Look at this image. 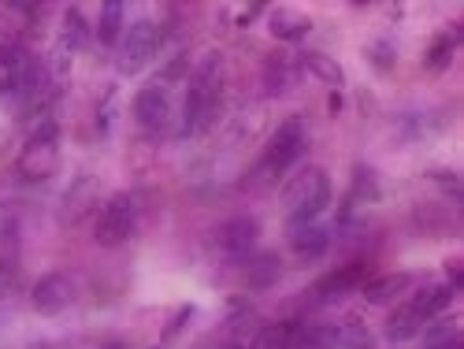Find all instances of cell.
I'll use <instances>...</instances> for the list:
<instances>
[{
  "label": "cell",
  "instance_id": "cell-1",
  "mask_svg": "<svg viewBox=\"0 0 464 349\" xmlns=\"http://www.w3.org/2000/svg\"><path fill=\"white\" fill-rule=\"evenodd\" d=\"M219 97H223V56L208 53L198 67L189 71V86H186V101H182V123L179 134L193 138L201 134L219 111Z\"/></svg>",
  "mask_w": 464,
  "mask_h": 349
},
{
  "label": "cell",
  "instance_id": "cell-2",
  "mask_svg": "<svg viewBox=\"0 0 464 349\" xmlns=\"http://www.w3.org/2000/svg\"><path fill=\"white\" fill-rule=\"evenodd\" d=\"M331 208V179L324 168H301L286 186H283V219L286 230L301 223H316Z\"/></svg>",
  "mask_w": 464,
  "mask_h": 349
},
{
  "label": "cell",
  "instance_id": "cell-3",
  "mask_svg": "<svg viewBox=\"0 0 464 349\" xmlns=\"http://www.w3.org/2000/svg\"><path fill=\"white\" fill-rule=\"evenodd\" d=\"M308 145V131H304V120L301 115H290V120L279 123V131L267 138L264 152H260V160L249 175L253 186H272L276 179H283L297 160H301V152Z\"/></svg>",
  "mask_w": 464,
  "mask_h": 349
},
{
  "label": "cell",
  "instance_id": "cell-4",
  "mask_svg": "<svg viewBox=\"0 0 464 349\" xmlns=\"http://www.w3.org/2000/svg\"><path fill=\"white\" fill-rule=\"evenodd\" d=\"M60 168V123L53 115H42L26 138V145L19 149V160H15V175L23 182H45L53 179Z\"/></svg>",
  "mask_w": 464,
  "mask_h": 349
},
{
  "label": "cell",
  "instance_id": "cell-5",
  "mask_svg": "<svg viewBox=\"0 0 464 349\" xmlns=\"http://www.w3.org/2000/svg\"><path fill=\"white\" fill-rule=\"evenodd\" d=\"M134 227H138V198L127 189H120L101 205L97 223H93V242L104 246V249H115L134 235Z\"/></svg>",
  "mask_w": 464,
  "mask_h": 349
},
{
  "label": "cell",
  "instance_id": "cell-6",
  "mask_svg": "<svg viewBox=\"0 0 464 349\" xmlns=\"http://www.w3.org/2000/svg\"><path fill=\"white\" fill-rule=\"evenodd\" d=\"M45 79V67L37 63L19 42H0V93L26 97Z\"/></svg>",
  "mask_w": 464,
  "mask_h": 349
},
{
  "label": "cell",
  "instance_id": "cell-7",
  "mask_svg": "<svg viewBox=\"0 0 464 349\" xmlns=\"http://www.w3.org/2000/svg\"><path fill=\"white\" fill-rule=\"evenodd\" d=\"M160 42H164V34H160V26L152 23V19L130 23L127 34H123V42H120V53H115V67H120V74H138V71H145L149 60L157 56Z\"/></svg>",
  "mask_w": 464,
  "mask_h": 349
},
{
  "label": "cell",
  "instance_id": "cell-8",
  "mask_svg": "<svg viewBox=\"0 0 464 349\" xmlns=\"http://www.w3.org/2000/svg\"><path fill=\"white\" fill-rule=\"evenodd\" d=\"M74 297H79V290H74V279L63 276V271H49V276H42V279L34 283V290H30V305L42 316L67 313V308L74 305Z\"/></svg>",
  "mask_w": 464,
  "mask_h": 349
},
{
  "label": "cell",
  "instance_id": "cell-9",
  "mask_svg": "<svg viewBox=\"0 0 464 349\" xmlns=\"http://www.w3.org/2000/svg\"><path fill=\"white\" fill-rule=\"evenodd\" d=\"M101 201V182L93 175H79L67 189H63V198H60V223L63 227H74V223H82L93 205Z\"/></svg>",
  "mask_w": 464,
  "mask_h": 349
},
{
  "label": "cell",
  "instance_id": "cell-10",
  "mask_svg": "<svg viewBox=\"0 0 464 349\" xmlns=\"http://www.w3.org/2000/svg\"><path fill=\"white\" fill-rule=\"evenodd\" d=\"M168 111H171V104H168V86L149 82V86L138 90V97H134V120H138V127H141L145 134H160V131L168 127Z\"/></svg>",
  "mask_w": 464,
  "mask_h": 349
},
{
  "label": "cell",
  "instance_id": "cell-11",
  "mask_svg": "<svg viewBox=\"0 0 464 349\" xmlns=\"http://www.w3.org/2000/svg\"><path fill=\"white\" fill-rule=\"evenodd\" d=\"M256 235H260V223L253 216H235V219H227L219 227V235H216V246L227 253V257H249V249L256 246Z\"/></svg>",
  "mask_w": 464,
  "mask_h": 349
},
{
  "label": "cell",
  "instance_id": "cell-12",
  "mask_svg": "<svg viewBox=\"0 0 464 349\" xmlns=\"http://www.w3.org/2000/svg\"><path fill=\"white\" fill-rule=\"evenodd\" d=\"M453 286L450 283H431V286H420V290H412V297L405 301L412 313L423 320V324H431V320H439L446 308L453 305Z\"/></svg>",
  "mask_w": 464,
  "mask_h": 349
},
{
  "label": "cell",
  "instance_id": "cell-13",
  "mask_svg": "<svg viewBox=\"0 0 464 349\" xmlns=\"http://www.w3.org/2000/svg\"><path fill=\"white\" fill-rule=\"evenodd\" d=\"M368 264L364 260H357V264H345V267H338V271H331L327 279H320V301H338V297H345V294H353V290H361L364 283H368Z\"/></svg>",
  "mask_w": 464,
  "mask_h": 349
},
{
  "label": "cell",
  "instance_id": "cell-14",
  "mask_svg": "<svg viewBox=\"0 0 464 349\" xmlns=\"http://www.w3.org/2000/svg\"><path fill=\"white\" fill-rule=\"evenodd\" d=\"M331 246V230L316 219V223H301V227H290V249L297 260H320Z\"/></svg>",
  "mask_w": 464,
  "mask_h": 349
},
{
  "label": "cell",
  "instance_id": "cell-15",
  "mask_svg": "<svg viewBox=\"0 0 464 349\" xmlns=\"http://www.w3.org/2000/svg\"><path fill=\"white\" fill-rule=\"evenodd\" d=\"M297 82V60L290 53H272L264 63V93L267 97H283Z\"/></svg>",
  "mask_w": 464,
  "mask_h": 349
},
{
  "label": "cell",
  "instance_id": "cell-16",
  "mask_svg": "<svg viewBox=\"0 0 464 349\" xmlns=\"http://www.w3.org/2000/svg\"><path fill=\"white\" fill-rule=\"evenodd\" d=\"M297 334H301V324L294 320H279V324H267L253 334L249 349H294L297 345Z\"/></svg>",
  "mask_w": 464,
  "mask_h": 349
},
{
  "label": "cell",
  "instance_id": "cell-17",
  "mask_svg": "<svg viewBox=\"0 0 464 349\" xmlns=\"http://www.w3.org/2000/svg\"><path fill=\"white\" fill-rule=\"evenodd\" d=\"M123 26H127V5L123 0H108V5H101V15H97V42L101 45L120 42Z\"/></svg>",
  "mask_w": 464,
  "mask_h": 349
},
{
  "label": "cell",
  "instance_id": "cell-18",
  "mask_svg": "<svg viewBox=\"0 0 464 349\" xmlns=\"http://www.w3.org/2000/svg\"><path fill=\"white\" fill-rule=\"evenodd\" d=\"M267 30H272L276 42H301V37L313 30V19L301 15V12L279 8V12H272V19H267Z\"/></svg>",
  "mask_w": 464,
  "mask_h": 349
},
{
  "label": "cell",
  "instance_id": "cell-19",
  "mask_svg": "<svg viewBox=\"0 0 464 349\" xmlns=\"http://www.w3.org/2000/svg\"><path fill=\"white\" fill-rule=\"evenodd\" d=\"M409 286H412V276H405V271H398V276H382V279L364 283L361 290H364V297H368L372 305H391V301H398V297H401Z\"/></svg>",
  "mask_w": 464,
  "mask_h": 349
},
{
  "label": "cell",
  "instance_id": "cell-20",
  "mask_svg": "<svg viewBox=\"0 0 464 349\" xmlns=\"http://www.w3.org/2000/svg\"><path fill=\"white\" fill-rule=\"evenodd\" d=\"M301 67L313 74L316 82H324V86H342V82H345L342 63H338L334 56H327V53H304V56H301Z\"/></svg>",
  "mask_w": 464,
  "mask_h": 349
},
{
  "label": "cell",
  "instance_id": "cell-21",
  "mask_svg": "<svg viewBox=\"0 0 464 349\" xmlns=\"http://www.w3.org/2000/svg\"><path fill=\"white\" fill-rule=\"evenodd\" d=\"M334 349H375V334L368 331L364 320L350 316L342 327H334Z\"/></svg>",
  "mask_w": 464,
  "mask_h": 349
},
{
  "label": "cell",
  "instance_id": "cell-22",
  "mask_svg": "<svg viewBox=\"0 0 464 349\" xmlns=\"http://www.w3.org/2000/svg\"><path fill=\"white\" fill-rule=\"evenodd\" d=\"M423 327H428V324H423L409 305H401L398 313H394L391 320H386V338H391V342H409V338H416Z\"/></svg>",
  "mask_w": 464,
  "mask_h": 349
},
{
  "label": "cell",
  "instance_id": "cell-23",
  "mask_svg": "<svg viewBox=\"0 0 464 349\" xmlns=\"http://www.w3.org/2000/svg\"><path fill=\"white\" fill-rule=\"evenodd\" d=\"M60 37H63V42H67V45H71L74 53H82V45H86V37H90V26H86V15H82V8H67Z\"/></svg>",
  "mask_w": 464,
  "mask_h": 349
},
{
  "label": "cell",
  "instance_id": "cell-24",
  "mask_svg": "<svg viewBox=\"0 0 464 349\" xmlns=\"http://www.w3.org/2000/svg\"><path fill=\"white\" fill-rule=\"evenodd\" d=\"M37 15H42V8H34V5H0V19H5V26L19 30V34H30Z\"/></svg>",
  "mask_w": 464,
  "mask_h": 349
},
{
  "label": "cell",
  "instance_id": "cell-25",
  "mask_svg": "<svg viewBox=\"0 0 464 349\" xmlns=\"http://www.w3.org/2000/svg\"><path fill=\"white\" fill-rule=\"evenodd\" d=\"M453 53H457V37L453 34H439L435 42H431V49H428V63L431 71H446L450 67V60H453Z\"/></svg>",
  "mask_w": 464,
  "mask_h": 349
},
{
  "label": "cell",
  "instance_id": "cell-26",
  "mask_svg": "<svg viewBox=\"0 0 464 349\" xmlns=\"http://www.w3.org/2000/svg\"><path fill=\"white\" fill-rule=\"evenodd\" d=\"M246 276H249V286H256V290L272 286V283L279 279V260H276V257H260V260L249 264Z\"/></svg>",
  "mask_w": 464,
  "mask_h": 349
},
{
  "label": "cell",
  "instance_id": "cell-27",
  "mask_svg": "<svg viewBox=\"0 0 464 349\" xmlns=\"http://www.w3.org/2000/svg\"><path fill=\"white\" fill-rule=\"evenodd\" d=\"M294 349H334V327H301Z\"/></svg>",
  "mask_w": 464,
  "mask_h": 349
},
{
  "label": "cell",
  "instance_id": "cell-28",
  "mask_svg": "<svg viewBox=\"0 0 464 349\" xmlns=\"http://www.w3.org/2000/svg\"><path fill=\"white\" fill-rule=\"evenodd\" d=\"M19 283H23V276H19V267H15V260H8V257H0V301H8V297H15V294H19Z\"/></svg>",
  "mask_w": 464,
  "mask_h": 349
},
{
  "label": "cell",
  "instance_id": "cell-29",
  "mask_svg": "<svg viewBox=\"0 0 464 349\" xmlns=\"http://www.w3.org/2000/svg\"><path fill=\"white\" fill-rule=\"evenodd\" d=\"M361 198L379 201V182H375V175L368 168H357V182H353V198L350 201H361Z\"/></svg>",
  "mask_w": 464,
  "mask_h": 349
},
{
  "label": "cell",
  "instance_id": "cell-30",
  "mask_svg": "<svg viewBox=\"0 0 464 349\" xmlns=\"http://www.w3.org/2000/svg\"><path fill=\"white\" fill-rule=\"evenodd\" d=\"M111 120H115V90H108L104 101H101V108H97V131L108 134L111 131Z\"/></svg>",
  "mask_w": 464,
  "mask_h": 349
},
{
  "label": "cell",
  "instance_id": "cell-31",
  "mask_svg": "<svg viewBox=\"0 0 464 349\" xmlns=\"http://www.w3.org/2000/svg\"><path fill=\"white\" fill-rule=\"evenodd\" d=\"M391 49H394L391 42H375V45H372V53H368V56H372V63L391 67V63H394V53H391Z\"/></svg>",
  "mask_w": 464,
  "mask_h": 349
},
{
  "label": "cell",
  "instance_id": "cell-32",
  "mask_svg": "<svg viewBox=\"0 0 464 349\" xmlns=\"http://www.w3.org/2000/svg\"><path fill=\"white\" fill-rule=\"evenodd\" d=\"M260 12H264L260 5H249V8H242V12H238V26H249V19H256Z\"/></svg>",
  "mask_w": 464,
  "mask_h": 349
},
{
  "label": "cell",
  "instance_id": "cell-33",
  "mask_svg": "<svg viewBox=\"0 0 464 349\" xmlns=\"http://www.w3.org/2000/svg\"><path fill=\"white\" fill-rule=\"evenodd\" d=\"M223 349H246V345H238V342H230V345H223Z\"/></svg>",
  "mask_w": 464,
  "mask_h": 349
}]
</instances>
